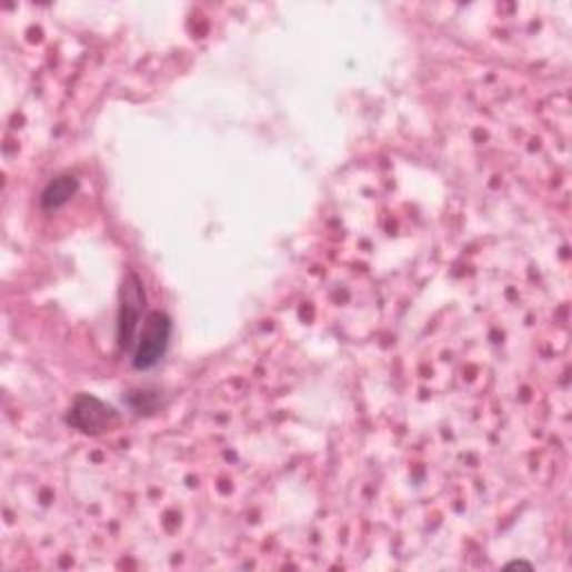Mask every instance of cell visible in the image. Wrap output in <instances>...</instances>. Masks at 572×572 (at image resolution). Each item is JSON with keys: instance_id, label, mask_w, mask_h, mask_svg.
<instances>
[{"instance_id": "obj_4", "label": "cell", "mask_w": 572, "mask_h": 572, "mask_svg": "<svg viewBox=\"0 0 572 572\" xmlns=\"http://www.w3.org/2000/svg\"><path fill=\"white\" fill-rule=\"evenodd\" d=\"M79 190V179L74 174H61L52 179L41 193V207L46 211H59L63 209Z\"/></svg>"}, {"instance_id": "obj_2", "label": "cell", "mask_w": 572, "mask_h": 572, "mask_svg": "<svg viewBox=\"0 0 572 572\" xmlns=\"http://www.w3.org/2000/svg\"><path fill=\"white\" fill-rule=\"evenodd\" d=\"M143 302L145 291L137 273H130L121 287V307H119V344L123 351L132 353L139 327L143 322Z\"/></svg>"}, {"instance_id": "obj_5", "label": "cell", "mask_w": 572, "mask_h": 572, "mask_svg": "<svg viewBox=\"0 0 572 572\" xmlns=\"http://www.w3.org/2000/svg\"><path fill=\"white\" fill-rule=\"evenodd\" d=\"M508 568H530L532 570V563L525 561V559H514V561L508 563Z\"/></svg>"}, {"instance_id": "obj_1", "label": "cell", "mask_w": 572, "mask_h": 572, "mask_svg": "<svg viewBox=\"0 0 572 572\" xmlns=\"http://www.w3.org/2000/svg\"><path fill=\"white\" fill-rule=\"evenodd\" d=\"M170 338H172V320L168 318V313L148 311L139 327V333L130 353L132 367L137 371L154 369L163 360L170 347Z\"/></svg>"}, {"instance_id": "obj_3", "label": "cell", "mask_w": 572, "mask_h": 572, "mask_svg": "<svg viewBox=\"0 0 572 572\" xmlns=\"http://www.w3.org/2000/svg\"><path fill=\"white\" fill-rule=\"evenodd\" d=\"M68 423L83 434L99 436V434H106L112 428H117L119 414L112 405L103 403L101 399L90 397V394H81L68 412Z\"/></svg>"}]
</instances>
